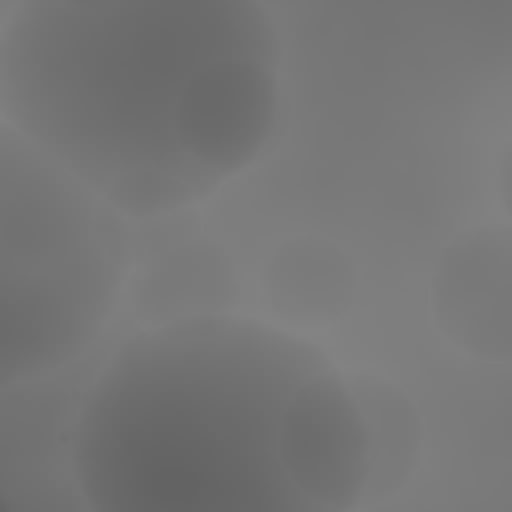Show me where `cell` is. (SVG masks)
Segmentation results:
<instances>
[{
  "mask_svg": "<svg viewBox=\"0 0 512 512\" xmlns=\"http://www.w3.org/2000/svg\"><path fill=\"white\" fill-rule=\"evenodd\" d=\"M128 300L144 324L172 328V324L228 316L240 300V280L232 256L220 244L192 236L148 260L132 276Z\"/></svg>",
  "mask_w": 512,
  "mask_h": 512,
  "instance_id": "6",
  "label": "cell"
},
{
  "mask_svg": "<svg viewBox=\"0 0 512 512\" xmlns=\"http://www.w3.org/2000/svg\"><path fill=\"white\" fill-rule=\"evenodd\" d=\"M120 252L88 192L0 128V388L72 360L104 324Z\"/></svg>",
  "mask_w": 512,
  "mask_h": 512,
  "instance_id": "2",
  "label": "cell"
},
{
  "mask_svg": "<svg viewBox=\"0 0 512 512\" xmlns=\"http://www.w3.org/2000/svg\"><path fill=\"white\" fill-rule=\"evenodd\" d=\"M280 112L276 52H232L208 60L180 92L172 112V140L208 192L224 176L248 168L268 144Z\"/></svg>",
  "mask_w": 512,
  "mask_h": 512,
  "instance_id": "3",
  "label": "cell"
},
{
  "mask_svg": "<svg viewBox=\"0 0 512 512\" xmlns=\"http://www.w3.org/2000/svg\"><path fill=\"white\" fill-rule=\"evenodd\" d=\"M276 52L252 0H28L0 44V100L32 144L132 216L204 196L172 140L216 56Z\"/></svg>",
  "mask_w": 512,
  "mask_h": 512,
  "instance_id": "1",
  "label": "cell"
},
{
  "mask_svg": "<svg viewBox=\"0 0 512 512\" xmlns=\"http://www.w3.org/2000/svg\"><path fill=\"white\" fill-rule=\"evenodd\" d=\"M432 316L448 344L472 360L504 364L512 352V248L508 228H468L436 260Z\"/></svg>",
  "mask_w": 512,
  "mask_h": 512,
  "instance_id": "5",
  "label": "cell"
},
{
  "mask_svg": "<svg viewBox=\"0 0 512 512\" xmlns=\"http://www.w3.org/2000/svg\"><path fill=\"white\" fill-rule=\"evenodd\" d=\"M352 396L360 404L364 428H368V484L372 488H392L408 480L416 452H420V416L412 400L392 384L372 372H360L348 380Z\"/></svg>",
  "mask_w": 512,
  "mask_h": 512,
  "instance_id": "8",
  "label": "cell"
},
{
  "mask_svg": "<svg viewBox=\"0 0 512 512\" xmlns=\"http://www.w3.org/2000/svg\"><path fill=\"white\" fill-rule=\"evenodd\" d=\"M260 300L284 328H324L356 300V264L328 236H292L260 268Z\"/></svg>",
  "mask_w": 512,
  "mask_h": 512,
  "instance_id": "7",
  "label": "cell"
},
{
  "mask_svg": "<svg viewBox=\"0 0 512 512\" xmlns=\"http://www.w3.org/2000/svg\"><path fill=\"white\" fill-rule=\"evenodd\" d=\"M280 464L320 504H352L368 484V428L352 384L328 364H316L288 396Z\"/></svg>",
  "mask_w": 512,
  "mask_h": 512,
  "instance_id": "4",
  "label": "cell"
}]
</instances>
